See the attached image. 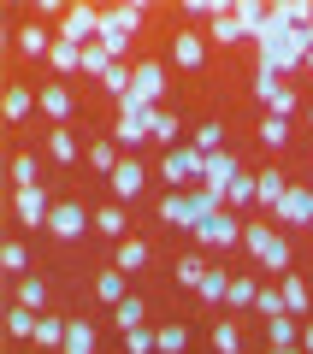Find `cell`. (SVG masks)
I'll return each instance as SVG.
<instances>
[{
	"label": "cell",
	"mask_w": 313,
	"mask_h": 354,
	"mask_svg": "<svg viewBox=\"0 0 313 354\" xmlns=\"http://www.w3.org/2000/svg\"><path fill=\"white\" fill-rule=\"evenodd\" d=\"M48 65H53V71H83V48H71V41H53V53H48Z\"/></svg>",
	"instance_id": "cell-31"
},
{
	"label": "cell",
	"mask_w": 313,
	"mask_h": 354,
	"mask_svg": "<svg viewBox=\"0 0 313 354\" xmlns=\"http://www.w3.org/2000/svg\"><path fill=\"white\" fill-rule=\"evenodd\" d=\"M95 41H100V48H107V53H113L118 65H125V53H130V30H118V24H113V18H107V12H100V36H95Z\"/></svg>",
	"instance_id": "cell-20"
},
{
	"label": "cell",
	"mask_w": 313,
	"mask_h": 354,
	"mask_svg": "<svg viewBox=\"0 0 313 354\" xmlns=\"http://www.w3.org/2000/svg\"><path fill=\"white\" fill-rule=\"evenodd\" d=\"M254 295H260V283L242 272V278H231V295H225V301H231V307H254Z\"/></svg>",
	"instance_id": "cell-41"
},
{
	"label": "cell",
	"mask_w": 313,
	"mask_h": 354,
	"mask_svg": "<svg viewBox=\"0 0 313 354\" xmlns=\"http://www.w3.org/2000/svg\"><path fill=\"white\" fill-rule=\"evenodd\" d=\"M95 295L100 301H125V272H118V266H107V272H95Z\"/></svg>",
	"instance_id": "cell-24"
},
{
	"label": "cell",
	"mask_w": 313,
	"mask_h": 354,
	"mask_svg": "<svg viewBox=\"0 0 313 354\" xmlns=\"http://www.w3.org/2000/svg\"><path fill=\"white\" fill-rule=\"evenodd\" d=\"M266 337H272V348H301V325H296V313L266 319Z\"/></svg>",
	"instance_id": "cell-19"
},
{
	"label": "cell",
	"mask_w": 313,
	"mask_h": 354,
	"mask_svg": "<svg viewBox=\"0 0 313 354\" xmlns=\"http://www.w3.org/2000/svg\"><path fill=\"white\" fill-rule=\"evenodd\" d=\"M307 124H313V106H307Z\"/></svg>",
	"instance_id": "cell-56"
},
{
	"label": "cell",
	"mask_w": 313,
	"mask_h": 354,
	"mask_svg": "<svg viewBox=\"0 0 313 354\" xmlns=\"http://www.w3.org/2000/svg\"><path fill=\"white\" fill-rule=\"evenodd\" d=\"M42 301H48V283H42V278H24V283H18V307L42 313Z\"/></svg>",
	"instance_id": "cell-40"
},
{
	"label": "cell",
	"mask_w": 313,
	"mask_h": 354,
	"mask_svg": "<svg viewBox=\"0 0 313 354\" xmlns=\"http://www.w3.org/2000/svg\"><path fill=\"white\" fill-rule=\"evenodd\" d=\"M113 319H118V330H136L142 325V301H136V295H125V301L113 307Z\"/></svg>",
	"instance_id": "cell-44"
},
{
	"label": "cell",
	"mask_w": 313,
	"mask_h": 354,
	"mask_svg": "<svg viewBox=\"0 0 313 354\" xmlns=\"http://www.w3.org/2000/svg\"><path fill=\"white\" fill-rule=\"evenodd\" d=\"M201 301H225V295H231V278H225V272H219V266H207V278H201Z\"/></svg>",
	"instance_id": "cell-36"
},
{
	"label": "cell",
	"mask_w": 313,
	"mask_h": 354,
	"mask_svg": "<svg viewBox=\"0 0 313 354\" xmlns=\"http://www.w3.org/2000/svg\"><path fill=\"white\" fill-rule=\"evenodd\" d=\"M254 183H260V213H278V207H284V195H289V183L272 171V165H266V171H254Z\"/></svg>",
	"instance_id": "cell-13"
},
{
	"label": "cell",
	"mask_w": 313,
	"mask_h": 354,
	"mask_svg": "<svg viewBox=\"0 0 313 354\" xmlns=\"http://www.w3.org/2000/svg\"><path fill=\"white\" fill-rule=\"evenodd\" d=\"M307 48H313V24H307Z\"/></svg>",
	"instance_id": "cell-55"
},
{
	"label": "cell",
	"mask_w": 313,
	"mask_h": 354,
	"mask_svg": "<svg viewBox=\"0 0 313 354\" xmlns=\"http://www.w3.org/2000/svg\"><path fill=\"white\" fill-rule=\"evenodd\" d=\"M307 71H313V48H307Z\"/></svg>",
	"instance_id": "cell-54"
},
{
	"label": "cell",
	"mask_w": 313,
	"mask_h": 354,
	"mask_svg": "<svg viewBox=\"0 0 313 354\" xmlns=\"http://www.w3.org/2000/svg\"><path fill=\"white\" fill-rule=\"evenodd\" d=\"M36 106H42V101L30 95V88H6V118H12V124H24V118L36 113Z\"/></svg>",
	"instance_id": "cell-30"
},
{
	"label": "cell",
	"mask_w": 313,
	"mask_h": 354,
	"mask_svg": "<svg viewBox=\"0 0 313 354\" xmlns=\"http://www.w3.org/2000/svg\"><path fill=\"white\" fill-rule=\"evenodd\" d=\"M266 242H272V225H242V248H249L254 260L266 254Z\"/></svg>",
	"instance_id": "cell-43"
},
{
	"label": "cell",
	"mask_w": 313,
	"mask_h": 354,
	"mask_svg": "<svg viewBox=\"0 0 313 354\" xmlns=\"http://www.w3.org/2000/svg\"><path fill=\"white\" fill-rule=\"evenodd\" d=\"M160 177L172 183V189H184V183H195V189H201V183H207V153H201L195 142H189V148H172L160 160Z\"/></svg>",
	"instance_id": "cell-1"
},
{
	"label": "cell",
	"mask_w": 313,
	"mask_h": 354,
	"mask_svg": "<svg viewBox=\"0 0 313 354\" xmlns=\"http://www.w3.org/2000/svg\"><path fill=\"white\" fill-rule=\"evenodd\" d=\"M184 342H189L184 325H160V354H184Z\"/></svg>",
	"instance_id": "cell-46"
},
{
	"label": "cell",
	"mask_w": 313,
	"mask_h": 354,
	"mask_svg": "<svg viewBox=\"0 0 313 354\" xmlns=\"http://www.w3.org/2000/svg\"><path fill=\"white\" fill-rule=\"evenodd\" d=\"M260 142H266V148H289V118H272V113H266V118H260Z\"/></svg>",
	"instance_id": "cell-38"
},
{
	"label": "cell",
	"mask_w": 313,
	"mask_h": 354,
	"mask_svg": "<svg viewBox=\"0 0 313 354\" xmlns=\"http://www.w3.org/2000/svg\"><path fill=\"white\" fill-rule=\"evenodd\" d=\"M160 218H166V225H177V230H195V207H189V195L172 189V195L160 201Z\"/></svg>",
	"instance_id": "cell-15"
},
{
	"label": "cell",
	"mask_w": 313,
	"mask_h": 354,
	"mask_svg": "<svg viewBox=\"0 0 313 354\" xmlns=\"http://www.w3.org/2000/svg\"><path fill=\"white\" fill-rule=\"evenodd\" d=\"M65 330H71V319H60V313H42V319H36V348L60 354V348H65Z\"/></svg>",
	"instance_id": "cell-12"
},
{
	"label": "cell",
	"mask_w": 313,
	"mask_h": 354,
	"mask_svg": "<svg viewBox=\"0 0 313 354\" xmlns=\"http://www.w3.org/2000/svg\"><path fill=\"white\" fill-rule=\"evenodd\" d=\"M213 348H219V354H242V337H237V325H213Z\"/></svg>",
	"instance_id": "cell-47"
},
{
	"label": "cell",
	"mask_w": 313,
	"mask_h": 354,
	"mask_svg": "<svg viewBox=\"0 0 313 354\" xmlns=\"http://www.w3.org/2000/svg\"><path fill=\"white\" fill-rule=\"evenodd\" d=\"M272 354H301V348H272Z\"/></svg>",
	"instance_id": "cell-53"
},
{
	"label": "cell",
	"mask_w": 313,
	"mask_h": 354,
	"mask_svg": "<svg viewBox=\"0 0 313 354\" xmlns=\"http://www.w3.org/2000/svg\"><path fill=\"white\" fill-rule=\"evenodd\" d=\"M278 225H284V230H301V225H313V189H289L284 195V207H278Z\"/></svg>",
	"instance_id": "cell-6"
},
{
	"label": "cell",
	"mask_w": 313,
	"mask_h": 354,
	"mask_svg": "<svg viewBox=\"0 0 313 354\" xmlns=\"http://www.w3.org/2000/svg\"><path fill=\"white\" fill-rule=\"evenodd\" d=\"M278 88H284V83H278V71H254V101H260V106H272Z\"/></svg>",
	"instance_id": "cell-45"
},
{
	"label": "cell",
	"mask_w": 313,
	"mask_h": 354,
	"mask_svg": "<svg viewBox=\"0 0 313 354\" xmlns=\"http://www.w3.org/2000/svg\"><path fill=\"white\" fill-rule=\"evenodd\" d=\"M254 307H260L266 319H278V313H284V290H260V295H254Z\"/></svg>",
	"instance_id": "cell-50"
},
{
	"label": "cell",
	"mask_w": 313,
	"mask_h": 354,
	"mask_svg": "<svg viewBox=\"0 0 313 354\" xmlns=\"http://www.w3.org/2000/svg\"><path fill=\"white\" fill-rule=\"evenodd\" d=\"M118 160H125V153H118V142H89V165H95V171L113 177V171H118Z\"/></svg>",
	"instance_id": "cell-29"
},
{
	"label": "cell",
	"mask_w": 313,
	"mask_h": 354,
	"mask_svg": "<svg viewBox=\"0 0 313 354\" xmlns=\"http://www.w3.org/2000/svg\"><path fill=\"white\" fill-rule=\"evenodd\" d=\"M201 59H207V41H201L195 30H184V36L172 41V65H184V71H201Z\"/></svg>",
	"instance_id": "cell-11"
},
{
	"label": "cell",
	"mask_w": 313,
	"mask_h": 354,
	"mask_svg": "<svg viewBox=\"0 0 313 354\" xmlns=\"http://www.w3.org/2000/svg\"><path fill=\"white\" fill-rule=\"evenodd\" d=\"M53 36L71 41V48H89V41L100 36V12H95V6H65V18L53 24Z\"/></svg>",
	"instance_id": "cell-2"
},
{
	"label": "cell",
	"mask_w": 313,
	"mask_h": 354,
	"mask_svg": "<svg viewBox=\"0 0 313 354\" xmlns=\"http://www.w3.org/2000/svg\"><path fill=\"white\" fill-rule=\"evenodd\" d=\"M284 313H296V319L307 313V283H301L296 272H284Z\"/></svg>",
	"instance_id": "cell-33"
},
{
	"label": "cell",
	"mask_w": 313,
	"mask_h": 354,
	"mask_svg": "<svg viewBox=\"0 0 313 354\" xmlns=\"http://www.w3.org/2000/svg\"><path fill=\"white\" fill-rule=\"evenodd\" d=\"M48 160H60V165H71V160H77V142H71V130H65V124H53V130H48Z\"/></svg>",
	"instance_id": "cell-28"
},
{
	"label": "cell",
	"mask_w": 313,
	"mask_h": 354,
	"mask_svg": "<svg viewBox=\"0 0 313 354\" xmlns=\"http://www.w3.org/2000/svg\"><path fill=\"white\" fill-rule=\"evenodd\" d=\"M201 278H207L201 260H177V283H184V290H201Z\"/></svg>",
	"instance_id": "cell-49"
},
{
	"label": "cell",
	"mask_w": 313,
	"mask_h": 354,
	"mask_svg": "<svg viewBox=\"0 0 313 354\" xmlns=\"http://www.w3.org/2000/svg\"><path fill=\"white\" fill-rule=\"evenodd\" d=\"M125 225H130V218H125V201L95 207V230H100V236H118V242H125Z\"/></svg>",
	"instance_id": "cell-23"
},
{
	"label": "cell",
	"mask_w": 313,
	"mask_h": 354,
	"mask_svg": "<svg viewBox=\"0 0 313 354\" xmlns=\"http://www.w3.org/2000/svg\"><path fill=\"white\" fill-rule=\"evenodd\" d=\"M142 136H154V113H118V124H113L118 148H142Z\"/></svg>",
	"instance_id": "cell-7"
},
{
	"label": "cell",
	"mask_w": 313,
	"mask_h": 354,
	"mask_svg": "<svg viewBox=\"0 0 313 354\" xmlns=\"http://www.w3.org/2000/svg\"><path fill=\"white\" fill-rule=\"evenodd\" d=\"M289 260H296V254H289V230H272V242H266L260 266H266V272H278V278H284V272H289Z\"/></svg>",
	"instance_id": "cell-16"
},
{
	"label": "cell",
	"mask_w": 313,
	"mask_h": 354,
	"mask_svg": "<svg viewBox=\"0 0 313 354\" xmlns=\"http://www.w3.org/2000/svg\"><path fill=\"white\" fill-rule=\"evenodd\" d=\"M36 177H42L36 153H12V183H18V189H36Z\"/></svg>",
	"instance_id": "cell-37"
},
{
	"label": "cell",
	"mask_w": 313,
	"mask_h": 354,
	"mask_svg": "<svg viewBox=\"0 0 313 354\" xmlns=\"http://www.w3.org/2000/svg\"><path fill=\"white\" fill-rule=\"evenodd\" d=\"M231 6L225 0H184V18H207V24H213V18H225Z\"/></svg>",
	"instance_id": "cell-42"
},
{
	"label": "cell",
	"mask_w": 313,
	"mask_h": 354,
	"mask_svg": "<svg viewBox=\"0 0 313 354\" xmlns=\"http://www.w3.org/2000/svg\"><path fill=\"white\" fill-rule=\"evenodd\" d=\"M36 101H42V113H48L53 124H60V118H71V88L48 83V88H42V95H36Z\"/></svg>",
	"instance_id": "cell-22"
},
{
	"label": "cell",
	"mask_w": 313,
	"mask_h": 354,
	"mask_svg": "<svg viewBox=\"0 0 313 354\" xmlns=\"http://www.w3.org/2000/svg\"><path fill=\"white\" fill-rule=\"evenodd\" d=\"M237 24H242V41H260L266 24H272V6H260V0H237Z\"/></svg>",
	"instance_id": "cell-8"
},
{
	"label": "cell",
	"mask_w": 313,
	"mask_h": 354,
	"mask_svg": "<svg viewBox=\"0 0 313 354\" xmlns=\"http://www.w3.org/2000/svg\"><path fill=\"white\" fill-rule=\"evenodd\" d=\"M237 177H242L237 153H231V148H219V153H207V183H201V189H213L219 201H225V189H231V183H237Z\"/></svg>",
	"instance_id": "cell-4"
},
{
	"label": "cell",
	"mask_w": 313,
	"mask_h": 354,
	"mask_svg": "<svg viewBox=\"0 0 313 354\" xmlns=\"http://www.w3.org/2000/svg\"><path fill=\"white\" fill-rule=\"evenodd\" d=\"M195 242H201V248H237V242H242L237 213H213L207 225H195Z\"/></svg>",
	"instance_id": "cell-3"
},
{
	"label": "cell",
	"mask_w": 313,
	"mask_h": 354,
	"mask_svg": "<svg viewBox=\"0 0 313 354\" xmlns=\"http://www.w3.org/2000/svg\"><path fill=\"white\" fill-rule=\"evenodd\" d=\"M154 142H166V153L184 148V118H177V113H160V106H154Z\"/></svg>",
	"instance_id": "cell-21"
},
{
	"label": "cell",
	"mask_w": 313,
	"mask_h": 354,
	"mask_svg": "<svg viewBox=\"0 0 313 354\" xmlns=\"http://www.w3.org/2000/svg\"><path fill=\"white\" fill-rule=\"evenodd\" d=\"M53 41H60V36H48L42 24H18V53H30V59H48Z\"/></svg>",
	"instance_id": "cell-14"
},
{
	"label": "cell",
	"mask_w": 313,
	"mask_h": 354,
	"mask_svg": "<svg viewBox=\"0 0 313 354\" xmlns=\"http://www.w3.org/2000/svg\"><path fill=\"white\" fill-rule=\"evenodd\" d=\"M12 207H18V218H24V225H48V213H53L42 183H36V189H18V195H12Z\"/></svg>",
	"instance_id": "cell-10"
},
{
	"label": "cell",
	"mask_w": 313,
	"mask_h": 354,
	"mask_svg": "<svg viewBox=\"0 0 313 354\" xmlns=\"http://www.w3.org/2000/svg\"><path fill=\"white\" fill-rule=\"evenodd\" d=\"M225 207H231V213H242V207H260V183H254V171H242L237 183L225 189Z\"/></svg>",
	"instance_id": "cell-17"
},
{
	"label": "cell",
	"mask_w": 313,
	"mask_h": 354,
	"mask_svg": "<svg viewBox=\"0 0 313 354\" xmlns=\"http://www.w3.org/2000/svg\"><path fill=\"white\" fill-rule=\"evenodd\" d=\"M266 113H272V118H289V113H296V95H289V83L272 95V106H266Z\"/></svg>",
	"instance_id": "cell-51"
},
{
	"label": "cell",
	"mask_w": 313,
	"mask_h": 354,
	"mask_svg": "<svg viewBox=\"0 0 313 354\" xmlns=\"http://www.w3.org/2000/svg\"><path fill=\"white\" fill-rule=\"evenodd\" d=\"M301 354H313V325H301Z\"/></svg>",
	"instance_id": "cell-52"
},
{
	"label": "cell",
	"mask_w": 313,
	"mask_h": 354,
	"mask_svg": "<svg viewBox=\"0 0 313 354\" xmlns=\"http://www.w3.org/2000/svg\"><path fill=\"white\" fill-rule=\"evenodd\" d=\"M142 183H148L142 160H118V171H113V195H118V201H136V195H142Z\"/></svg>",
	"instance_id": "cell-9"
},
{
	"label": "cell",
	"mask_w": 313,
	"mask_h": 354,
	"mask_svg": "<svg viewBox=\"0 0 313 354\" xmlns=\"http://www.w3.org/2000/svg\"><path fill=\"white\" fill-rule=\"evenodd\" d=\"M48 230H53L60 242H71V236H83V230H89V213H83L77 201H60V207L48 213Z\"/></svg>",
	"instance_id": "cell-5"
},
{
	"label": "cell",
	"mask_w": 313,
	"mask_h": 354,
	"mask_svg": "<svg viewBox=\"0 0 313 354\" xmlns=\"http://www.w3.org/2000/svg\"><path fill=\"white\" fill-rule=\"evenodd\" d=\"M60 354H95V325L71 319V330H65V348H60Z\"/></svg>",
	"instance_id": "cell-27"
},
{
	"label": "cell",
	"mask_w": 313,
	"mask_h": 354,
	"mask_svg": "<svg viewBox=\"0 0 313 354\" xmlns=\"http://www.w3.org/2000/svg\"><path fill=\"white\" fill-rule=\"evenodd\" d=\"M207 41H219V48H231V41H242V24H237V6H231L225 18H213V24H207Z\"/></svg>",
	"instance_id": "cell-26"
},
{
	"label": "cell",
	"mask_w": 313,
	"mask_h": 354,
	"mask_svg": "<svg viewBox=\"0 0 313 354\" xmlns=\"http://www.w3.org/2000/svg\"><path fill=\"white\" fill-rule=\"evenodd\" d=\"M113 65H118V59H113V53H107V48H100V41H89V48H83V71L95 77V83H100V77H107V71H113Z\"/></svg>",
	"instance_id": "cell-32"
},
{
	"label": "cell",
	"mask_w": 313,
	"mask_h": 354,
	"mask_svg": "<svg viewBox=\"0 0 313 354\" xmlns=\"http://www.w3.org/2000/svg\"><path fill=\"white\" fill-rule=\"evenodd\" d=\"M0 266H6V272H12V278H18V272H24V266H30L24 242H6V248H0Z\"/></svg>",
	"instance_id": "cell-48"
},
{
	"label": "cell",
	"mask_w": 313,
	"mask_h": 354,
	"mask_svg": "<svg viewBox=\"0 0 313 354\" xmlns=\"http://www.w3.org/2000/svg\"><path fill=\"white\" fill-rule=\"evenodd\" d=\"M189 142H195L201 153H219V148H225V124H213V118H207V124H201V130H195Z\"/></svg>",
	"instance_id": "cell-39"
},
{
	"label": "cell",
	"mask_w": 313,
	"mask_h": 354,
	"mask_svg": "<svg viewBox=\"0 0 313 354\" xmlns=\"http://www.w3.org/2000/svg\"><path fill=\"white\" fill-rule=\"evenodd\" d=\"M36 319H42V313H30V307H12V313H6V330H12L18 342H36Z\"/></svg>",
	"instance_id": "cell-34"
},
{
	"label": "cell",
	"mask_w": 313,
	"mask_h": 354,
	"mask_svg": "<svg viewBox=\"0 0 313 354\" xmlns=\"http://www.w3.org/2000/svg\"><path fill=\"white\" fill-rule=\"evenodd\" d=\"M107 18H113L118 30H130V36H136L142 18H148V6H142V0H125V6H107Z\"/></svg>",
	"instance_id": "cell-25"
},
{
	"label": "cell",
	"mask_w": 313,
	"mask_h": 354,
	"mask_svg": "<svg viewBox=\"0 0 313 354\" xmlns=\"http://www.w3.org/2000/svg\"><path fill=\"white\" fill-rule=\"evenodd\" d=\"M125 354H160V330H148V325L125 330Z\"/></svg>",
	"instance_id": "cell-35"
},
{
	"label": "cell",
	"mask_w": 313,
	"mask_h": 354,
	"mask_svg": "<svg viewBox=\"0 0 313 354\" xmlns=\"http://www.w3.org/2000/svg\"><path fill=\"white\" fill-rule=\"evenodd\" d=\"M113 266H118V272H125V278H130V272H142V266H148V242L125 236V242H118V248H113Z\"/></svg>",
	"instance_id": "cell-18"
}]
</instances>
